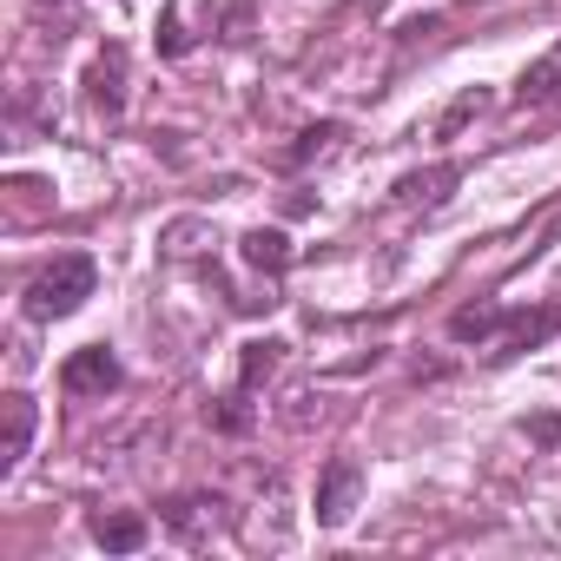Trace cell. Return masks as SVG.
Here are the masks:
<instances>
[{
	"label": "cell",
	"instance_id": "obj_1",
	"mask_svg": "<svg viewBox=\"0 0 561 561\" xmlns=\"http://www.w3.org/2000/svg\"><path fill=\"white\" fill-rule=\"evenodd\" d=\"M93 285H100V264L87 257V251H60L34 285H27V318H41V324H54V318H73L87 298H93Z\"/></svg>",
	"mask_w": 561,
	"mask_h": 561
},
{
	"label": "cell",
	"instance_id": "obj_2",
	"mask_svg": "<svg viewBox=\"0 0 561 561\" xmlns=\"http://www.w3.org/2000/svg\"><path fill=\"white\" fill-rule=\"evenodd\" d=\"M211 27H218V0H165V14H159V54L185 60Z\"/></svg>",
	"mask_w": 561,
	"mask_h": 561
},
{
	"label": "cell",
	"instance_id": "obj_3",
	"mask_svg": "<svg viewBox=\"0 0 561 561\" xmlns=\"http://www.w3.org/2000/svg\"><path fill=\"white\" fill-rule=\"evenodd\" d=\"M554 331H561V311H502V324H495V337L482 351H489V364H508V357L548 344Z\"/></svg>",
	"mask_w": 561,
	"mask_h": 561
},
{
	"label": "cell",
	"instance_id": "obj_4",
	"mask_svg": "<svg viewBox=\"0 0 561 561\" xmlns=\"http://www.w3.org/2000/svg\"><path fill=\"white\" fill-rule=\"evenodd\" d=\"M119 357L106 351V344H87V351H73L67 364H60V390L67 397H113L119 390Z\"/></svg>",
	"mask_w": 561,
	"mask_h": 561
},
{
	"label": "cell",
	"instance_id": "obj_5",
	"mask_svg": "<svg viewBox=\"0 0 561 561\" xmlns=\"http://www.w3.org/2000/svg\"><path fill=\"white\" fill-rule=\"evenodd\" d=\"M357 495H364V469H357V456H331L324 476H318V522H324V528H344L351 508H357Z\"/></svg>",
	"mask_w": 561,
	"mask_h": 561
},
{
	"label": "cell",
	"instance_id": "obj_6",
	"mask_svg": "<svg viewBox=\"0 0 561 561\" xmlns=\"http://www.w3.org/2000/svg\"><path fill=\"white\" fill-rule=\"evenodd\" d=\"M34 423H41V410H34L27 390H8V397H0V476H14V469L27 462Z\"/></svg>",
	"mask_w": 561,
	"mask_h": 561
},
{
	"label": "cell",
	"instance_id": "obj_7",
	"mask_svg": "<svg viewBox=\"0 0 561 561\" xmlns=\"http://www.w3.org/2000/svg\"><path fill=\"white\" fill-rule=\"evenodd\" d=\"M87 100H93V113H106V119L126 106V47H100L93 73H87Z\"/></svg>",
	"mask_w": 561,
	"mask_h": 561
},
{
	"label": "cell",
	"instance_id": "obj_8",
	"mask_svg": "<svg viewBox=\"0 0 561 561\" xmlns=\"http://www.w3.org/2000/svg\"><path fill=\"white\" fill-rule=\"evenodd\" d=\"M165 528L185 535V541H205V535L225 528V502H218V495H179V502L165 508Z\"/></svg>",
	"mask_w": 561,
	"mask_h": 561
},
{
	"label": "cell",
	"instance_id": "obj_9",
	"mask_svg": "<svg viewBox=\"0 0 561 561\" xmlns=\"http://www.w3.org/2000/svg\"><path fill=\"white\" fill-rule=\"evenodd\" d=\"M146 515H126V508H106V515H93V541L100 548H113V554H133V548H146Z\"/></svg>",
	"mask_w": 561,
	"mask_h": 561
},
{
	"label": "cell",
	"instance_id": "obj_10",
	"mask_svg": "<svg viewBox=\"0 0 561 561\" xmlns=\"http://www.w3.org/2000/svg\"><path fill=\"white\" fill-rule=\"evenodd\" d=\"M238 251H244V264H251V271H264V277H277V271L291 264V238H285V231H264V225H257V231H244V238H238Z\"/></svg>",
	"mask_w": 561,
	"mask_h": 561
},
{
	"label": "cell",
	"instance_id": "obj_11",
	"mask_svg": "<svg viewBox=\"0 0 561 561\" xmlns=\"http://www.w3.org/2000/svg\"><path fill=\"white\" fill-rule=\"evenodd\" d=\"M277 364H285V344L277 337H257V344H244V357H238V397H251Z\"/></svg>",
	"mask_w": 561,
	"mask_h": 561
},
{
	"label": "cell",
	"instance_id": "obj_12",
	"mask_svg": "<svg viewBox=\"0 0 561 561\" xmlns=\"http://www.w3.org/2000/svg\"><path fill=\"white\" fill-rule=\"evenodd\" d=\"M449 185H456V165H430V172H410V179L397 185V198H403V205H443Z\"/></svg>",
	"mask_w": 561,
	"mask_h": 561
},
{
	"label": "cell",
	"instance_id": "obj_13",
	"mask_svg": "<svg viewBox=\"0 0 561 561\" xmlns=\"http://www.w3.org/2000/svg\"><path fill=\"white\" fill-rule=\"evenodd\" d=\"M554 93H561V47H554V54H541V60L522 73L515 100H522V106H541V100H554Z\"/></svg>",
	"mask_w": 561,
	"mask_h": 561
},
{
	"label": "cell",
	"instance_id": "obj_14",
	"mask_svg": "<svg viewBox=\"0 0 561 561\" xmlns=\"http://www.w3.org/2000/svg\"><path fill=\"white\" fill-rule=\"evenodd\" d=\"M495 324H502V311H495V305H469V311H456V318H449V337H462V344H489V337H495Z\"/></svg>",
	"mask_w": 561,
	"mask_h": 561
},
{
	"label": "cell",
	"instance_id": "obj_15",
	"mask_svg": "<svg viewBox=\"0 0 561 561\" xmlns=\"http://www.w3.org/2000/svg\"><path fill=\"white\" fill-rule=\"evenodd\" d=\"M482 106H489V93H482V87H476V93H462V100L449 106V119H443V133H456V126H462V119H476Z\"/></svg>",
	"mask_w": 561,
	"mask_h": 561
}]
</instances>
